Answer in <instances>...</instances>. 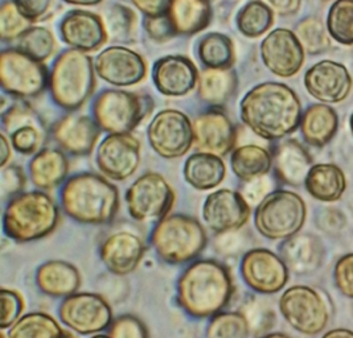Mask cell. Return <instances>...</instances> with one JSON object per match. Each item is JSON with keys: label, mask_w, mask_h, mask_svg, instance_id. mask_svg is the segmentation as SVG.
I'll use <instances>...</instances> for the list:
<instances>
[{"label": "cell", "mask_w": 353, "mask_h": 338, "mask_svg": "<svg viewBox=\"0 0 353 338\" xmlns=\"http://www.w3.org/2000/svg\"><path fill=\"white\" fill-rule=\"evenodd\" d=\"M243 282L258 293L273 295L289 282V268L283 259L266 249L248 251L241 262Z\"/></svg>", "instance_id": "5bb4252c"}, {"label": "cell", "mask_w": 353, "mask_h": 338, "mask_svg": "<svg viewBox=\"0 0 353 338\" xmlns=\"http://www.w3.org/2000/svg\"><path fill=\"white\" fill-rule=\"evenodd\" d=\"M242 122L266 140H278L301 126L302 106L288 85L265 82L242 98Z\"/></svg>", "instance_id": "6da1fadb"}, {"label": "cell", "mask_w": 353, "mask_h": 338, "mask_svg": "<svg viewBox=\"0 0 353 338\" xmlns=\"http://www.w3.org/2000/svg\"><path fill=\"white\" fill-rule=\"evenodd\" d=\"M0 81L6 93L19 98L41 94L48 85V70L20 49H6L0 56Z\"/></svg>", "instance_id": "9c48e42d"}, {"label": "cell", "mask_w": 353, "mask_h": 338, "mask_svg": "<svg viewBox=\"0 0 353 338\" xmlns=\"http://www.w3.org/2000/svg\"><path fill=\"white\" fill-rule=\"evenodd\" d=\"M65 44L81 52H93L105 45L109 36L102 19L89 11L76 10L64 17L60 25Z\"/></svg>", "instance_id": "603a6c76"}, {"label": "cell", "mask_w": 353, "mask_h": 338, "mask_svg": "<svg viewBox=\"0 0 353 338\" xmlns=\"http://www.w3.org/2000/svg\"><path fill=\"white\" fill-rule=\"evenodd\" d=\"M63 338H76V336H74V335H72V333H70V332H68V330H65L64 336H63Z\"/></svg>", "instance_id": "6125c7cd"}, {"label": "cell", "mask_w": 353, "mask_h": 338, "mask_svg": "<svg viewBox=\"0 0 353 338\" xmlns=\"http://www.w3.org/2000/svg\"><path fill=\"white\" fill-rule=\"evenodd\" d=\"M1 338H6V337H4V336H1Z\"/></svg>", "instance_id": "003e7915"}, {"label": "cell", "mask_w": 353, "mask_h": 338, "mask_svg": "<svg viewBox=\"0 0 353 338\" xmlns=\"http://www.w3.org/2000/svg\"><path fill=\"white\" fill-rule=\"evenodd\" d=\"M65 213L86 225L110 222L119 209L118 189L106 178L94 173H80L66 181L61 191Z\"/></svg>", "instance_id": "3957f363"}, {"label": "cell", "mask_w": 353, "mask_h": 338, "mask_svg": "<svg viewBox=\"0 0 353 338\" xmlns=\"http://www.w3.org/2000/svg\"><path fill=\"white\" fill-rule=\"evenodd\" d=\"M59 218L57 204L50 196L26 192L8 202L3 215V230L8 238L19 243L37 241L57 227Z\"/></svg>", "instance_id": "277c9868"}, {"label": "cell", "mask_w": 353, "mask_h": 338, "mask_svg": "<svg viewBox=\"0 0 353 338\" xmlns=\"http://www.w3.org/2000/svg\"><path fill=\"white\" fill-rule=\"evenodd\" d=\"M151 109V98L125 90H106L97 98L93 114L99 129L122 135L135 129Z\"/></svg>", "instance_id": "ba28073f"}, {"label": "cell", "mask_w": 353, "mask_h": 338, "mask_svg": "<svg viewBox=\"0 0 353 338\" xmlns=\"http://www.w3.org/2000/svg\"><path fill=\"white\" fill-rule=\"evenodd\" d=\"M275 173L285 184L299 187L312 168V159L298 140L289 139L275 147L273 156Z\"/></svg>", "instance_id": "4316f807"}, {"label": "cell", "mask_w": 353, "mask_h": 338, "mask_svg": "<svg viewBox=\"0 0 353 338\" xmlns=\"http://www.w3.org/2000/svg\"><path fill=\"white\" fill-rule=\"evenodd\" d=\"M0 34L4 41L19 40L32 28V21L24 17L17 8L15 0L6 1L0 11Z\"/></svg>", "instance_id": "ee69618b"}, {"label": "cell", "mask_w": 353, "mask_h": 338, "mask_svg": "<svg viewBox=\"0 0 353 338\" xmlns=\"http://www.w3.org/2000/svg\"><path fill=\"white\" fill-rule=\"evenodd\" d=\"M174 201V189L165 178L155 172L137 178L126 192L130 215L139 222H159L168 215Z\"/></svg>", "instance_id": "30bf717a"}, {"label": "cell", "mask_w": 353, "mask_h": 338, "mask_svg": "<svg viewBox=\"0 0 353 338\" xmlns=\"http://www.w3.org/2000/svg\"><path fill=\"white\" fill-rule=\"evenodd\" d=\"M230 164L237 178L242 181H250L268 175L273 164V156L263 147L242 145L233 151Z\"/></svg>", "instance_id": "836d02e7"}, {"label": "cell", "mask_w": 353, "mask_h": 338, "mask_svg": "<svg viewBox=\"0 0 353 338\" xmlns=\"http://www.w3.org/2000/svg\"><path fill=\"white\" fill-rule=\"evenodd\" d=\"M0 142H1V165L3 167H6L7 165V162L10 160V158H11V142L7 139V136L6 135H1V138H0Z\"/></svg>", "instance_id": "6f0895ef"}, {"label": "cell", "mask_w": 353, "mask_h": 338, "mask_svg": "<svg viewBox=\"0 0 353 338\" xmlns=\"http://www.w3.org/2000/svg\"><path fill=\"white\" fill-rule=\"evenodd\" d=\"M241 313L248 321L250 332L254 335L265 333L273 326L275 317L273 309L257 297L250 299L242 308Z\"/></svg>", "instance_id": "f6af8a7d"}, {"label": "cell", "mask_w": 353, "mask_h": 338, "mask_svg": "<svg viewBox=\"0 0 353 338\" xmlns=\"http://www.w3.org/2000/svg\"><path fill=\"white\" fill-rule=\"evenodd\" d=\"M65 3L73 4V6H97L102 0H64Z\"/></svg>", "instance_id": "91938a15"}, {"label": "cell", "mask_w": 353, "mask_h": 338, "mask_svg": "<svg viewBox=\"0 0 353 338\" xmlns=\"http://www.w3.org/2000/svg\"><path fill=\"white\" fill-rule=\"evenodd\" d=\"M3 127L11 136V145L24 155L37 154L47 139L43 119L24 101L14 103L3 114Z\"/></svg>", "instance_id": "e0dca14e"}, {"label": "cell", "mask_w": 353, "mask_h": 338, "mask_svg": "<svg viewBox=\"0 0 353 338\" xmlns=\"http://www.w3.org/2000/svg\"><path fill=\"white\" fill-rule=\"evenodd\" d=\"M99 129L89 116L69 114L54 125L53 138L66 152L83 156L94 149Z\"/></svg>", "instance_id": "d4e9b609"}, {"label": "cell", "mask_w": 353, "mask_h": 338, "mask_svg": "<svg viewBox=\"0 0 353 338\" xmlns=\"http://www.w3.org/2000/svg\"><path fill=\"white\" fill-rule=\"evenodd\" d=\"M250 205L240 192L220 189L209 194L203 207V218L217 234L237 231L248 222Z\"/></svg>", "instance_id": "ac0fdd59"}, {"label": "cell", "mask_w": 353, "mask_h": 338, "mask_svg": "<svg viewBox=\"0 0 353 338\" xmlns=\"http://www.w3.org/2000/svg\"><path fill=\"white\" fill-rule=\"evenodd\" d=\"M17 49L43 63L53 54L56 49V40L47 28L32 27L19 39Z\"/></svg>", "instance_id": "7bdbcfd3"}, {"label": "cell", "mask_w": 353, "mask_h": 338, "mask_svg": "<svg viewBox=\"0 0 353 338\" xmlns=\"http://www.w3.org/2000/svg\"><path fill=\"white\" fill-rule=\"evenodd\" d=\"M323 1H331V0H323Z\"/></svg>", "instance_id": "03108f58"}, {"label": "cell", "mask_w": 353, "mask_h": 338, "mask_svg": "<svg viewBox=\"0 0 353 338\" xmlns=\"http://www.w3.org/2000/svg\"><path fill=\"white\" fill-rule=\"evenodd\" d=\"M145 30L147 34H148L152 40H155V41H158V43L167 41V40L175 37L177 34L168 15H161V17H145Z\"/></svg>", "instance_id": "816d5d0a"}, {"label": "cell", "mask_w": 353, "mask_h": 338, "mask_svg": "<svg viewBox=\"0 0 353 338\" xmlns=\"http://www.w3.org/2000/svg\"><path fill=\"white\" fill-rule=\"evenodd\" d=\"M151 243L161 260L170 264H183L196 258L205 249L207 233L192 217L170 214L155 226Z\"/></svg>", "instance_id": "8992f818"}, {"label": "cell", "mask_w": 353, "mask_h": 338, "mask_svg": "<svg viewBox=\"0 0 353 338\" xmlns=\"http://www.w3.org/2000/svg\"><path fill=\"white\" fill-rule=\"evenodd\" d=\"M279 310L295 330L314 336L330 321V310L321 293L307 286H294L281 296Z\"/></svg>", "instance_id": "8fae6325"}, {"label": "cell", "mask_w": 353, "mask_h": 338, "mask_svg": "<svg viewBox=\"0 0 353 338\" xmlns=\"http://www.w3.org/2000/svg\"><path fill=\"white\" fill-rule=\"evenodd\" d=\"M36 284L43 293L50 297H68L80 288V273L68 262L50 260L39 267Z\"/></svg>", "instance_id": "83f0119b"}, {"label": "cell", "mask_w": 353, "mask_h": 338, "mask_svg": "<svg viewBox=\"0 0 353 338\" xmlns=\"http://www.w3.org/2000/svg\"><path fill=\"white\" fill-rule=\"evenodd\" d=\"M305 49L296 34L286 28L269 33L261 44V57L265 66L278 77L295 76L305 63Z\"/></svg>", "instance_id": "2e32d148"}, {"label": "cell", "mask_w": 353, "mask_h": 338, "mask_svg": "<svg viewBox=\"0 0 353 338\" xmlns=\"http://www.w3.org/2000/svg\"><path fill=\"white\" fill-rule=\"evenodd\" d=\"M305 185L314 198L323 202H335L345 192L347 180L335 164H315L307 175Z\"/></svg>", "instance_id": "f1b7e54d"}, {"label": "cell", "mask_w": 353, "mask_h": 338, "mask_svg": "<svg viewBox=\"0 0 353 338\" xmlns=\"http://www.w3.org/2000/svg\"><path fill=\"white\" fill-rule=\"evenodd\" d=\"M64 332L52 316L34 312L21 316L10 328L7 338H63Z\"/></svg>", "instance_id": "d590c367"}, {"label": "cell", "mask_w": 353, "mask_h": 338, "mask_svg": "<svg viewBox=\"0 0 353 338\" xmlns=\"http://www.w3.org/2000/svg\"><path fill=\"white\" fill-rule=\"evenodd\" d=\"M233 295V282L221 263L204 259L192 263L177 282V302L194 319L213 317Z\"/></svg>", "instance_id": "7a4b0ae2"}, {"label": "cell", "mask_w": 353, "mask_h": 338, "mask_svg": "<svg viewBox=\"0 0 353 338\" xmlns=\"http://www.w3.org/2000/svg\"><path fill=\"white\" fill-rule=\"evenodd\" d=\"M109 336L112 338H148V330L139 319L125 315L112 320L109 326Z\"/></svg>", "instance_id": "7dc6e473"}, {"label": "cell", "mask_w": 353, "mask_h": 338, "mask_svg": "<svg viewBox=\"0 0 353 338\" xmlns=\"http://www.w3.org/2000/svg\"><path fill=\"white\" fill-rule=\"evenodd\" d=\"M49 87L60 107L69 112L80 109L96 89L92 59L77 49L65 50L53 65Z\"/></svg>", "instance_id": "5b68a950"}, {"label": "cell", "mask_w": 353, "mask_h": 338, "mask_svg": "<svg viewBox=\"0 0 353 338\" xmlns=\"http://www.w3.org/2000/svg\"><path fill=\"white\" fill-rule=\"evenodd\" d=\"M26 187L24 171L17 165H6L1 172V194L4 198L17 196Z\"/></svg>", "instance_id": "681fc988"}, {"label": "cell", "mask_w": 353, "mask_h": 338, "mask_svg": "<svg viewBox=\"0 0 353 338\" xmlns=\"http://www.w3.org/2000/svg\"><path fill=\"white\" fill-rule=\"evenodd\" d=\"M145 17L167 15L172 0H130Z\"/></svg>", "instance_id": "db71d44e"}, {"label": "cell", "mask_w": 353, "mask_h": 338, "mask_svg": "<svg viewBox=\"0 0 353 338\" xmlns=\"http://www.w3.org/2000/svg\"><path fill=\"white\" fill-rule=\"evenodd\" d=\"M20 12L32 23L48 15L53 0H15Z\"/></svg>", "instance_id": "f5cc1de1"}, {"label": "cell", "mask_w": 353, "mask_h": 338, "mask_svg": "<svg viewBox=\"0 0 353 338\" xmlns=\"http://www.w3.org/2000/svg\"><path fill=\"white\" fill-rule=\"evenodd\" d=\"M305 217V202L299 194L275 191L258 205L254 225L269 240H289L301 231Z\"/></svg>", "instance_id": "52a82bcc"}, {"label": "cell", "mask_w": 353, "mask_h": 338, "mask_svg": "<svg viewBox=\"0 0 353 338\" xmlns=\"http://www.w3.org/2000/svg\"><path fill=\"white\" fill-rule=\"evenodd\" d=\"M226 175L221 158L197 152L190 156L184 165V178L197 191H209L219 187Z\"/></svg>", "instance_id": "d6a6232c"}, {"label": "cell", "mask_w": 353, "mask_h": 338, "mask_svg": "<svg viewBox=\"0 0 353 338\" xmlns=\"http://www.w3.org/2000/svg\"><path fill=\"white\" fill-rule=\"evenodd\" d=\"M351 129H352V134H353V114H352V116H351Z\"/></svg>", "instance_id": "e7e4bbea"}, {"label": "cell", "mask_w": 353, "mask_h": 338, "mask_svg": "<svg viewBox=\"0 0 353 338\" xmlns=\"http://www.w3.org/2000/svg\"><path fill=\"white\" fill-rule=\"evenodd\" d=\"M92 338H112L109 335H96V336H93Z\"/></svg>", "instance_id": "be15d7a7"}, {"label": "cell", "mask_w": 353, "mask_h": 338, "mask_svg": "<svg viewBox=\"0 0 353 338\" xmlns=\"http://www.w3.org/2000/svg\"><path fill=\"white\" fill-rule=\"evenodd\" d=\"M201 63L208 69H230L234 61L233 41L223 33H209L199 45Z\"/></svg>", "instance_id": "8d00e7d4"}, {"label": "cell", "mask_w": 353, "mask_h": 338, "mask_svg": "<svg viewBox=\"0 0 353 338\" xmlns=\"http://www.w3.org/2000/svg\"><path fill=\"white\" fill-rule=\"evenodd\" d=\"M99 255L112 274L125 276L135 271L142 262L145 243L131 231H117L101 244Z\"/></svg>", "instance_id": "7402d4cb"}, {"label": "cell", "mask_w": 353, "mask_h": 338, "mask_svg": "<svg viewBox=\"0 0 353 338\" xmlns=\"http://www.w3.org/2000/svg\"><path fill=\"white\" fill-rule=\"evenodd\" d=\"M147 138L161 158H181L193 145L192 122L185 114L175 109L163 110L150 123Z\"/></svg>", "instance_id": "7c38bea8"}, {"label": "cell", "mask_w": 353, "mask_h": 338, "mask_svg": "<svg viewBox=\"0 0 353 338\" xmlns=\"http://www.w3.org/2000/svg\"><path fill=\"white\" fill-rule=\"evenodd\" d=\"M99 78L114 86H132L147 74V65L141 54L125 47H110L102 50L96 60Z\"/></svg>", "instance_id": "44dd1931"}, {"label": "cell", "mask_w": 353, "mask_h": 338, "mask_svg": "<svg viewBox=\"0 0 353 338\" xmlns=\"http://www.w3.org/2000/svg\"><path fill=\"white\" fill-rule=\"evenodd\" d=\"M237 87L236 72L230 69H205L199 77V96L209 105L225 103Z\"/></svg>", "instance_id": "e575fe53"}, {"label": "cell", "mask_w": 353, "mask_h": 338, "mask_svg": "<svg viewBox=\"0 0 353 338\" xmlns=\"http://www.w3.org/2000/svg\"><path fill=\"white\" fill-rule=\"evenodd\" d=\"M259 338H291L285 335V333H272V335H266V336H262Z\"/></svg>", "instance_id": "94428289"}, {"label": "cell", "mask_w": 353, "mask_h": 338, "mask_svg": "<svg viewBox=\"0 0 353 338\" xmlns=\"http://www.w3.org/2000/svg\"><path fill=\"white\" fill-rule=\"evenodd\" d=\"M273 23V11L261 0L249 1L237 15V28L249 39H256L268 32Z\"/></svg>", "instance_id": "74e56055"}, {"label": "cell", "mask_w": 353, "mask_h": 338, "mask_svg": "<svg viewBox=\"0 0 353 338\" xmlns=\"http://www.w3.org/2000/svg\"><path fill=\"white\" fill-rule=\"evenodd\" d=\"M167 15L177 34L190 36L208 27L212 10L208 0H172Z\"/></svg>", "instance_id": "1f68e13d"}, {"label": "cell", "mask_w": 353, "mask_h": 338, "mask_svg": "<svg viewBox=\"0 0 353 338\" xmlns=\"http://www.w3.org/2000/svg\"><path fill=\"white\" fill-rule=\"evenodd\" d=\"M60 319L79 335H96L110 326L112 310L97 293H74L65 297L59 310Z\"/></svg>", "instance_id": "4fadbf2b"}, {"label": "cell", "mask_w": 353, "mask_h": 338, "mask_svg": "<svg viewBox=\"0 0 353 338\" xmlns=\"http://www.w3.org/2000/svg\"><path fill=\"white\" fill-rule=\"evenodd\" d=\"M327 31L343 45H353V0H336L328 12Z\"/></svg>", "instance_id": "f35d334b"}, {"label": "cell", "mask_w": 353, "mask_h": 338, "mask_svg": "<svg viewBox=\"0 0 353 338\" xmlns=\"http://www.w3.org/2000/svg\"><path fill=\"white\" fill-rule=\"evenodd\" d=\"M263 1L275 15L292 17L301 8V0H261Z\"/></svg>", "instance_id": "9f6ffc18"}, {"label": "cell", "mask_w": 353, "mask_h": 338, "mask_svg": "<svg viewBox=\"0 0 353 338\" xmlns=\"http://www.w3.org/2000/svg\"><path fill=\"white\" fill-rule=\"evenodd\" d=\"M321 338H353V332L350 329H344V328H337L332 329L328 333H325Z\"/></svg>", "instance_id": "680465c9"}, {"label": "cell", "mask_w": 353, "mask_h": 338, "mask_svg": "<svg viewBox=\"0 0 353 338\" xmlns=\"http://www.w3.org/2000/svg\"><path fill=\"white\" fill-rule=\"evenodd\" d=\"M337 114L331 106L316 103L310 106L301 120V131L308 145L323 147L328 145L336 134Z\"/></svg>", "instance_id": "f546056e"}, {"label": "cell", "mask_w": 353, "mask_h": 338, "mask_svg": "<svg viewBox=\"0 0 353 338\" xmlns=\"http://www.w3.org/2000/svg\"><path fill=\"white\" fill-rule=\"evenodd\" d=\"M318 225L328 234L337 233L345 226V217L339 210L325 209L319 215Z\"/></svg>", "instance_id": "11a10c76"}, {"label": "cell", "mask_w": 353, "mask_h": 338, "mask_svg": "<svg viewBox=\"0 0 353 338\" xmlns=\"http://www.w3.org/2000/svg\"><path fill=\"white\" fill-rule=\"evenodd\" d=\"M272 187L273 182L266 175L250 181H245L240 193L249 205H259L269 194L272 193Z\"/></svg>", "instance_id": "c3c4849f"}, {"label": "cell", "mask_w": 353, "mask_h": 338, "mask_svg": "<svg viewBox=\"0 0 353 338\" xmlns=\"http://www.w3.org/2000/svg\"><path fill=\"white\" fill-rule=\"evenodd\" d=\"M68 171L66 156L61 151L53 148L39 151L30 164L33 184L44 191L59 187L68 176Z\"/></svg>", "instance_id": "4dcf8cb0"}, {"label": "cell", "mask_w": 353, "mask_h": 338, "mask_svg": "<svg viewBox=\"0 0 353 338\" xmlns=\"http://www.w3.org/2000/svg\"><path fill=\"white\" fill-rule=\"evenodd\" d=\"M249 325L241 312H220L212 317L207 338H248Z\"/></svg>", "instance_id": "b9f144b4"}, {"label": "cell", "mask_w": 353, "mask_h": 338, "mask_svg": "<svg viewBox=\"0 0 353 338\" xmlns=\"http://www.w3.org/2000/svg\"><path fill=\"white\" fill-rule=\"evenodd\" d=\"M1 303V329L11 328L21 317L24 309V300L21 295L14 290H1L0 292Z\"/></svg>", "instance_id": "bcb514c9"}, {"label": "cell", "mask_w": 353, "mask_h": 338, "mask_svg": "<svg viewBox=\"0 0 353 338\" xmlns=\"http://www.w3.org/2000/svg\"><path fill=\"white\" fill-rule=\"evenodd\" d=\"M152 80L161 94L181 97L188 94L199 82L196 66L183 56H167L154 65Z\"/></svg>", "instance_id": "cb8c5ba5"}, {"label": "cell", "mask_w": 353, "mask_h": 338, "mask_svg": "<svg viewBox=\"0 0 353 338\" xmlns=\"http://www.w3.org/2000/svg\"><path fill=\"white\" fill-rule=\"evenodd\" d=\"M193 145L199 152L214 156L229 154L237 140V132L230 119L220 110H208L192 123Z\"/></svg>", "instance_id": "ffe728a7"}, {"label": "cell", "mask_w": 353, "mask_h": 338, "mask_svg": "<svg viewBox=\"0 0 353 338\" xmlns=\"http://www.w3.org/2000/svg\"><path fill=\"white\" fill-rule=\"evenodd\" d=\"M305 86L319 102L340 103L352 92V76L344 65L323 60L307 70Z\"/></svg>", "instance_id": "d6986e66"}, {"label": "cell", "mask_w": 353, "mask_h": 338, "mask_svg": "<svg viewBox=\"0 0 353 338\" xmlns=\"http://www.w3.org/2000/svg\"><path fill=\"white\" fill-rule=\"evenodd\" d=\"M138 19L129 7L115 4L109 10L106 20L108 36L118 43H132L137 36Z\"/></svg>", "instance_id": "60d3db41"}, {"label": "cell", "mask_w": 353, "mask_h": 338, "mask_svg": "<svg viewBox=\"0 0 353 338\" xmlns=\"http://www.w3.org/2000/svg\"><path fill=\"white\" fill-rule=\"evenodd\" d=\"M141 162V143L130 134L109 135L97 151L99 171L115 181L129 178Z\"/></svg>", "instance_id": "9a60e30c"}, {"label": "cell", "mask_w": 353, "mask_h": 338, "mask_svg": "<svg viewBox=\"0 0 353 338\" xmlns=\"http://www.w3.org/2000/svg\"><path fill=\"white\" fill-rule=\"evenodd\" d=\"M335 283L337 290L344 296L353 299V253L337 260L335 267Z\"/></svg>", "instance_id": "f907efd6"}, {"label": "cell", "mask_w": 353, "mask_h": 338, "mask_svg": "<svg viewBox=\"0 0 353 338\" xmlns=\"http://www.w3.org/2000/svg\"><path fill=\"white\" fill-rule=\"evenodd\" d=\"M295 34L308 54H321L331 48L330 33L319 17H308L303 19L296 25Z\"/></svg>", "instance_id": "ab89813d"}, {"label": "cell", "mask_w": 353, "mask_h": 338, "mask_svg": "<svg viewBox=\"0 0 353 338\" xmlns=\"http://www.w3.org/2000/svg\"><path fill=\"white\" fill-rule=\"evenodd\" d=\"M324 246L312 234H296L281 246V258L289 271L296 275H310L321 268L324 260Z\"/></svg>", "instance_id": "484cf974"}]
</instances>
